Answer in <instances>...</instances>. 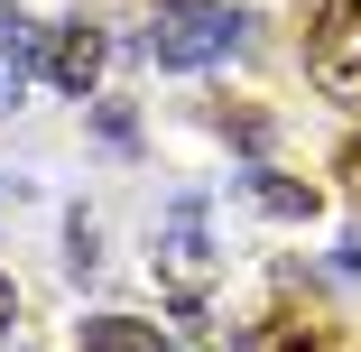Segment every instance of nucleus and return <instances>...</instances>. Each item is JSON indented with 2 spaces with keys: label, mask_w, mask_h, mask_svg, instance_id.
<instances>
[{
  "label": "nucleus",
  "mask_w": 361,
  "mask_h": 352,
  "mask_svg": "<svg viewBox=\"0 0 361 352\" xmlns=\"http://www.w3.org/2000/svg\"><path fill=\"white\" fill-rule=\"evenodd\" d=\"M139 47H149V65H167V75H195V65L241 56V47H250V19L223 10V0H167L158 28L139 37Z\"/></svg>",
  "instance_id": "obj_1"
},
{
  "label": "nucleus",
  "mask_w": 361,
  "mask_h": 352,
  "mask_svg": "<svg viewBox=\"0 0 361 352\" xmlns=\"http://www.w3.org/2000/svg\"><path fill=\"white\" fill-rule=\"evenodd\" d=\"M250 195H259V214H278V223H315L324 214V195L306 176H278V167H250Z\"/></svg>",
  "instance_id": "obj_6"
},
{
  "label": "nucleus",
  "mask_w": 361,
  "mask_h": 352,
  "mask_svg": "<svg viewBox=\"0 0 361 352\" xmlns=\"http://www.w3.org/2000/svg\"><path fill=\"white\" fill-rule=\"evenodd\" d=\"M158 10H167V0H158Z\"/></svg>",
  "instance_id": "obj_12"
},
{
  "label": "nucleus",
  "mask_w": 361,
  "mask_h": 352,
  "mask_svg": "<svg viewBox=\"0 0 361 352\" xmlns=\"http://www.w3.org/2000/svg\"><path fill=\"white\" fill-rule=\"evenodd\" d=\"M306 75L334 102H361V0H324L306 28Z\"/></svg>",
  "instance_id": "obj_3"
},
{
  "label": "nucleus",
  "mask_w": 361,
  "mask_h": 352,
  "mask_svg": "<svg viewBox=\"0 0 361 352\" xmlns=\"http://www.w3.org/2000/svg\"><path fill=\"white\" fill-rule=\"evenodd\" d=\"M343 269H361V223H352V232H343Z\"/></svg>",
  "instance_id": "obj_11"
},
{
  "label": "nucleus",
  "mask_w": 361,
  "mask_h": 352,
  "mask_svg": "<svg viewBox=\"0 0 361 352\" xmlns=\"http://www.w3.org/2000/svg\"><path fill=\"white\" fill-rule=\"evenodd\" d=\"M65 241H75V250H65V260H75V278H84V269H102V232H93L84 214H75V232H65Z\"/></svg>",
  "instance_id": "obj_8"
},
{
  "label": "nucleus",
  "mask_w": 361,
  "mask_h": 352,
  "mask_svg": "<svg viewBox=\"0 0 361 352\" xmlns=\"http://www.w3.org/2000/svg\"><path fill=\"white\" fill-rule=\"evenodd\" d=\"M10 324H19V288L0 278V343H10Z\"/></svg>",
  "instance_id": "obj_9"
},
{
  "label": "nucleus",
  "mask_w": 361,
  "mask_h": 352,
  "mask_svg": "<svg viewBox=\"0 0 361 352\" xmlns=\"http://www.w3.org/2000/svg\"><path fill=\"white\" fill-rule=\"evenodd\" d=\"M343 186L361 195V139H352V149H343Z\"/></svg>",
  "instance_id": "obj_10"
},
{
  "label": "nucleus",
  "mask_w": 361,
  "mask_h": 352,
  "mask_svg": "<svg viewBox=\"0 0 361 352\" xmlns=\"http://www.w3.org/2000/svg\"><path fill=\"white\" fill-rule=\"evenodd\" d=\"M213 269H223V260H213V214H204L195 195H176L167 214H158V288L195 315L204 288H213Z\"/></svg>",
  "instance_id": "obj_2"
},
{
  "label": "nucleus",
  "mask_w": 361,
  "mask_h": 352,
  "mask_svg": "<svg viewBox=\"0 0 361 352\" xmlns=\"http://www.w3.org/2000/svg\"><path fill=\"white\" fill-rule=\"evenodd\" d=\"M324 334H334V324H324L315 306H306V315L278 306V315H259V324L241 334V352H324Z\"/></svg>",
  "instance_id": "obj_5"
},
{
  "label": "nucleus",
  "mask_w": 361,
  "mask_h": 352,
  "mask_svg": "<svg viewBox=\"0 0 361 352\" xmlns=\"http://www.w3.org/2000/svg\"><path fill=\"white\" fill-rule=\"evenodd\" d=\"M93 75H102V28H93V19H56V37H47V84H56V93H93Z\"/></svg>",
  "instance_id": "obj_4"
},
{
  "label": "nucleus",
  "mask_w": 361,
  "mask_h": 352,
  "mask_svg": "<svg viewBox=\"0 0 361 352\" xmlns=\"http://www.w3.org/2000/svg\"><path fill=\"white\" fill-rule=\"evenodd\" d=\"M84 352H167V343H158V324H139V315H93Z\"/></svg>",
  "instance_id": "obj_7"
}]
</instances>
